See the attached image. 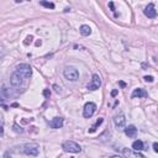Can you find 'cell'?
Masks as SVG:
<instances>
[{
  "label": "cell",
  "mask_w": 158,
  "mask_h": 158,
  "mask_svg": "<svg viewBox=\"0 0 158 158\" xmlns=\"http://www.w3.org/2000/svg\"><path fill=\"white\" fill-rule=\"evenodd\" d=\"M63 74H64L66 79H68L71 82H76L79 78V72L74 67H66L64 71H63Z\"/></svg>",
  "instance_id": "4"
},
{
  "label": "cell",
  "mask_w": 158,
  "mask_h": 158,
  "mask_svg": "<svg viewBox=\"0 0 158 158\" xmlns=\"http://www.w3.org/2000/svg\"><path fill=\"white\" fill-rule=\"evenodd\" d=\"M100 85H101V79H100V77L98 74H94L90 83L88 84V89L89 90H98Z\"/></svg>",
  "instance_id": "6"
},
{
  "label": "cell",
  "mask_w": 158,
  "mask_h": 158,
  "mask_svg": "<svg viewBox=\"0 0 158 158\" xmlns=\"http://www.w3.org/2000/svg\"><path fill=\"white\" fill-rule=\"evenodd\" d=\"M4 135V125L3 122H0V136H3Z\"/></svg>",
  "instance_id": "20"
},
{
  "label": "cell",
  "mask_w": 158,
  "mask_h": 158,
  "mask_svg": "<svg viewBox=\"0 0 158 158\" xmlns=\"http://www.w3.org/2000/svg\"><path fill=\"white\" fill-rule=\"evenodd\" d=\"M42 6H45L47 9H55V4L53 3H48V1H40Z\"/></svg>",
  "instance_id": "16"
},
{
  "label": "cell",
  "mask_w": 158,
  "mask_h": 158,
  "mask_svg": "<svg viewBox=\"0 0 158 158\" xmlns=\"http://www.w3.org/2000/svg\"><path fill=\"white\" fill-rule=\"evenodd\" d=\"M103 121H104V119H103V117H99V119L96 120V122H95V124H94V125L92 126V127H90V129H89V132H90V134H93V132H95V131H96V129L99 127V126H100V125H101V124H103Z\"/></svg>",
  "instance_id": "15"
},
{
  "label": "cell",
  "mask_w": 158,
  "mask_h": 158,
  "mask_svg": "<svg viewBox=\"0 0 158 158\" xmlns=\"http://www.w3.org/2000/svg\"><path fill=\"white\" fill-rule=\"evenodd\" d=\"M14 130L16 131V132H20V134H22V132H24V130L21 129V127H19L17 125H14Z\"/></svg>",
  "instance_id": "18"
},
{
  "label": "cell",
  "mask_w": 158,
  "mask_h": 158,
  "mask_svg": "<svg viewBox=\"0 0 158 158\" xmlns=\"http://www.w3.org/2000/svg\"><path fill=\"white\" fill-rule=\"evenodd\" d=\"M132 148H134V151L138 152V151L145 150V145H143V142H142L141 140H137V141H135L132 143Z\"/></svg>",
  "instance_id": "13"
},
{
  "label": "cell",
  "mask_w": 158,
  "mask_h": 158,
  "mask_svg": "<svg viewBox=\"0 0 158 158\" xmlns=\"http://www.w3.org/2000/svg\"><path fill=\"white\" fill-rule=\"evenodd\" d=\"M16 72L20 76H22L24 79H29L31 76H32V68H31L29 64L26 63H21L16 67Z\"/></svg>",
  "instance_id": "3"
},
{
  "label": "cell",
  "mask_w": 158,
  "mask_h": 158,
  "mask_svg": "<svg viewBox=\"0 0 158 158\" xmlns=\"http://www.w3.org/2000/svg\"><path fill=\"white\" fill-rule=\"evenodd\" d=\"M96 110V105L94 103H87L85 105H84V109H83V116L85 119H89L92 117L94 113H95Z\"/></svg>",
  "instance_id": "5"
},
{
  "label": "cell",
  "mask_w": 158,
  "mask_h": 158,
  "mask_svg": "<svg viewBox=\"0 0 158 158\" xmlns=\"http://www.w3.org/2000/svg\"><path fill=\"white\" fill-rule=\"evenodd\" d=\"M120 85H121V87H125V85H126V84H125L124 82H120Z\"/></svg>",
  "instance_id": "27"
},
{
  "label": "cell",
  "mask_w": 158,
  "mask_h": 158,
  "mask_svg": "<svg viewBox=\"0 0 158 158\" xmlns=\"http://www.w3.org/2000/svg\"><path fill=\"white\" fill-rule=\"evenodd\" d=\"M114 124H115V127H116L117 130H124L125 129V124H126L125 115L124 114L116 115V116L114 117Z\"/></svg>",
  "instance_id": "7"
},
{
  "label": "cell",
  "mask_w": 158,
  "mask_h": 158,
  "mask_svg": "<svg viewBox=\"0 0 158 158\" xmlns=\"http://www.w3.org/2000/svg\"><path fill=\"white\" fill-rule=\"evenodd\" d=\"M109 6L111 8V11H115V9H114V3H109Z\"/></svg>",
  "instance_id": "25"
},
{
  "label": "cell",
  "mask_w": 158,
  "mask_h": 158,
  "mask_svg": "<svg viewBox=\"0 0 158 158\" xmlns=\"http://www.w3.org/2000/svg\"><path fill=\"white\" fill-rule=\"evenodd\" d=\"M16 148H20V150H15L16 152H21V153H25L27 156H34V157L37 156L40 152V148L37 145H30V143L21 145L19 147H16Z\"/></svg>",
  "instance_id": "1"
},
{
  "label": "cell",
  "mask_w": 158,
  "mask_h": 158,
  "mask_svg": "<svg viewBox=\"0 0 158 158\" xmlns=\"http://www.w3.org/2000/svg\"><path fill=\"white\" fill-rule=\"evenodd\" d=\"M79 31H80V34L83 36H89V35L92 34V29L89 27L88 25H82L80 29H79Z\"/></svg>",
  "instance_id": "14"
},
{
  "label": "cell",
  "mask_w": 158,
  "mask_h": 158,
  "mask_svg": "<svg viewBox=\"0 0 158 158\" xmlns=\"http://www.w3.org/2000/svg\"><path fill=\"white\" fill-rule=\"evenodd\" d=\"M43 95H45L46 98H50V96H51V92H50V89H45V90H43Z\"/></svg>",
  "instance_id": "19"
},
{
  "label": "cell",
  "mask_w": 158,
  "mask_h": 158,
  "mask_svg": "<svg viewBox=\"0 0 158 158\" xmlns=\"http://www.w3.org/2000/svg\"><path fill=\"white\" fill-rule=\"evenodd\" d=\"M143 79H145V80H146L147 83H153V82H155V78L152 77V76H146Z\"/></svg>",
  "instance_id": "17"
},
{
  "label": "cell",
  "mask_w": 158,
  "mask_h": 158,
  "mask_svg": "<svg viewBox=\"0 0 158 158\" xmlns=\"http://www.w3.org/2000/svg\"><path fill=\"white\" fill-rule=\"evenodd\" d=\"M110 158H122L121 156H113V157H110Z\"/></svg>",
  "instance_id": "26"
},
{
  "label": "cell",
  "mask_w": 158,
  "mask_h": 158,
  "mask_svg": "<svg viewBox=\"0 0 158 158\" xmlns=\"http://www.w3.org/2000/svg\"><path fill=\"white\" fill-rule=\"evenodd\" d=\"M22 76H20L19 73L15 71L13 74H11V78H10V83H11V85H14V87H19L21 83H22Z\"/></svg>",
  "instance_id": "9"
},
{
  "label": "cell",
  "mask_w": 158,
  "mask_h": 158,
  "mask_svg": "<svg viewBox=\"0 0 158 158\" xmlns=\"http://www.w3.org/2000/svg\"><path fill=\"white\" fill-rule=\"evenodd\" d=\"M62 148L66 152H69V153H79V152H82V147L79 146L77 142H74V141H66V142H63Z\"/></svg>",
  "instance_id": "2"
},
{
  "label": "cell",
  "mask_w": 158,
  "mask_h": 158,
  "mask_svg": "<svg viewBox=\"0 0 158 158\" xmlns=\"http://www.w3.org/2000/svg\"><path fill=\"white\" fill-rule=\"evenodd\" d=\"M143 13H145V15L148 19H155L156 16H157V10H156V8H155V4H148L146 6V9L143 10Z\"/></svg>",
  "instance_id": "8"
},
{
  "label": "cell",
  "mask_w": 158,
  "mask_h": 158,
  "mask_svg": "<svg viewBox=\"0 0 158 158\" xmlns=\"http://www.w3.org/2000/svg\"><path fill=\"white\" fill-rule=\"evenodd\" d=\"M146 96H148V94H147V92L145 90V89H142V88H137V89H135L134 93H132V95H131V98H146Z\"/></svg>",
  "instance_id": "12"
},
{
  "label": "cell",
  "mask_w": 158,
  "mask_h": 158,
  "mask_svg": "<svg viewBox=\"0 0 158 158\" xmlns=\"http://www.w3.org/2000/svg\"><path fill=\"white\" fill-rule=\"evenodd\" d=\"M63 126V119L62 117H55L50 121V127L51 129H61Z\"/></svg>",
  "instance_id": "11"
},
{
  "label": "cell",
  "mask_w": 158,
  "mask_h": 158,
  "mask_svg": "<svg viewBox=\"0 0 158 158\" xmlns=\"http://www.w3.org/2000/svg\"><path fill=\"white\" fill-rule=\"evenodd\" d=\"M124 131H125L126 136H129L130 138H135L136 136H137V129H136V126H134V125H130L127 127H125Z\"/></svg>",
  "instance_id": "10"
},
{
  "label": "cell",
  "mask_w": 158,
  "mask_h": 158,
  "mask_svg": "<svg viewBox=\"0 0 158 158\" xmlns=\"http://www.w3.org/2000/svg\"><path fill=\"white\" fill-rule=\"evenodd\" d=\"M153 150H155V152H158V143H157V142H155V143H153Z\"/></svg>",
  "instance_id": "21"
},
{
  "label": "cell",
  "mask_w": 158,
  "mask_h": 158,
  "mask_svg": "<svg viewBox=\"0 0 158 158\" xmlns=\"http://www.w3.org/2000/svg\"><path fill=\"white\" fill-rule=\"evenodd\" d=\"M53 88L56 89V92H57V93H61V88H59L58 85H56V84H55V85H53Z\"/></svg>",
  "instance_id": "22"
},
{
  "label": "cell",
  "mask_w": 158,
  "mask_h": 158,
  "mask_svg": "<svg viewBox=\"0 0 158 158\" xmlns=\"http://www.w3.org/2000/svg\"><path fill=\"white\" fill-rule=\"evenodd\" d=\"M116 95H117V90L115 89V90H113V92H111V96H116Z\"/></svg>",
  "instance_id": "23"
},
{
  "label": "cell",
  "mask_w": 158,
  "mask_h": 158,
  "mask_svg": "<svg viewBox=\"0 0 158 158\" xmlns=\"http://www.w3.org/2000/svg\"><path fill=\"white\" fill-rule=\"evenodd\" d=\"M4 158H11V157H10L9 152H5V153H4Z\"/></svg>",
  "instance_id": "24"
}]
</instances>
